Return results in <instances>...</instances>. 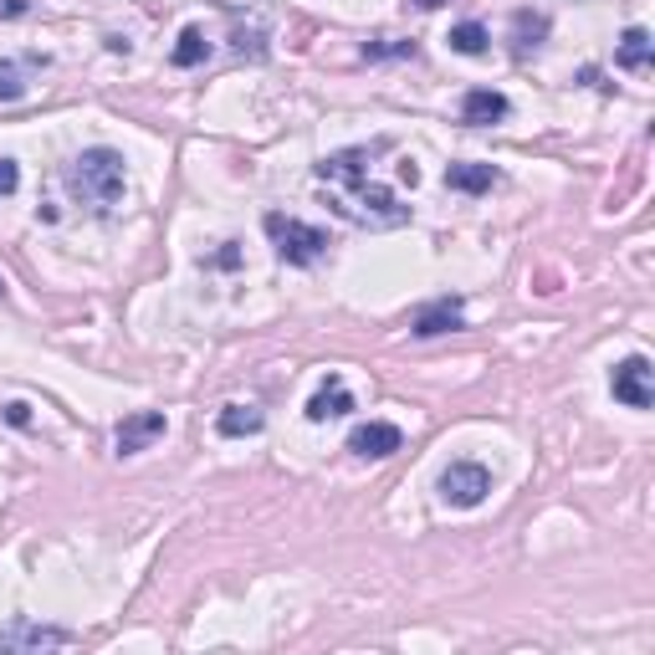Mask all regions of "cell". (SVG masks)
<instances>
[{
	"mask_svg": "<svg viewBox=\"0 0 655 655\" xmlns=\"http://www.w3.org/2000/svg\"><path fill=\"white\" fill-rule=\"evenodd\" d=\"M348 190L338 195H328V206L338 210L343 221H354V225H369V231H395V225L410 221V206H400L395 195L385 190V185H374L369 175H358V179H343Z\"/></svg>",
	"mask_w": 655,
	"mask_h": 655,
	"instance_id": "1",
	"label": "cell"
},
{
	"mask_svg": "<svg viewBox=\"0 0 655 655\" xmlns=\"http://www.w3.org/2000/svg\"><path fill=\"white\" fill-rule=\"evenodd\" d=\"M129 175H123V154L119 149H82L67 164V190L82 200V206L108 210L123 195Z\"/></svg>",
	"mask_w": 655,
	"mask_h": 655,
	"instance_id": "2",
	"label": "cell"
},
{
	"mask_svg": "<svg viewBox=\"0 0 655 655\" xmlns=\"http://www.w3.org/2000/svg\"><path fill=\"white\" fill-rule=\"evenodd\" d=\"M262 225H267L271 246H277V256H282L287 267H313V262H323L328 231L298 221V215H282V210H267V215H262Z\"/></svg>",
	"mask_w": 655,
	"mask_h": 655,
	"instance_id": "3",
	"label": "cell"
},
{
	"mask_svg": "<svg viewBox=\"0 0 655 655\" xmlns=\"http://www.w3.org/2000/svg\"><path fill=\"white\" fill-rule=\"evenodd\" d=\"M67 645H77L73 630L42 625V620H26V614L0 625V655H42V651H67Z\"/></svg>",
	"mask_w": 655,
	"mask_h": 655,
	"instance_id": "4",
	"label": "cell"
},
{
	"mask_svg": "<svg viewBox=\"0 0 655 655\" xmlns=\"http://www.w3.org/2000/svg\"><path fill=\"white\" fill-rule=\"evenodd\" d=\"M491 491V471L481 462H451L441 471V502L451 507H481Z\"/></svg>",
	"mask_w": 655,
	"mask_h": 655,
	"instance_id": "5",
	"label": "cell"
},
{
	"mask_svg": "<svg viewBox=\"0 0 655 655\" xmlns=\"http://www.w3.org/2000/svg\"><path fill=\"white\" fill-rule=\"evenodd\" d=\"M610 389H614V400L630 404V410H651V404H655V369H651V358L630 354L625 364H614Z\"/></svg>",
	"mask_w": 655,
	"mask_h": 655,
	"instance_id": "6",
	"label": "cell"
},
{
	"mask_svg": "<svg viewBox=\"0 0 655 655\" xmlns=\"http://www.w3.org/2000/svg\"><path fill=\"white\" fill-rule=\"evenodd\" d=\"M164 431H169V425H164V410H134V415L119 420L113 446H119V456H138V451H149Z\"/></svg>",
	"mask_w": 655,
	"mask_h": 655,
	"instance_id": "7",
	"label": "cell"
},
{
	"mask_svg": "<svg viewBox=\"0 0 655 655\" xmlns=\"http://www.w3.org/2000/svg\"><path fill=\"white\" fill-rule=\"evenodd\" d=\"M400 446H404V435H400V425H389V420H364V425H354V431H348V451H354V456H364V462L395 456Z\"/></svg>",
	"mask_w": 655,
	"mask_h": 655,
	"instance_id": "8",
	"label": "cell"
},
{
	"mask_svg": "<svg viewBox=\"0 0 655 655\" xmlns=\"http://www.w3.org/2000/svg\"><path fill=\"white\" fill-rule=\"evenodd\" d=\"M462 323H466L462 298H435L410 318V333H415V338H435V333H456Z\"/></svg>",
	"mask_w": 655,
	"mask_h": 655,
	"instance_id": "9",
	"label": "cell"
},
{
	"mask_svg": "<svg viewBox=\"0 0 655 655\" xmlns=\"http://www.w3.org/2000/svg\"><path fill=\"white\" fill-rule=\"evenodd\" d=\"M507 98L497 88H471L462 98V123H471V129H487V123H502L507 119Z\"/></svg>",
	"mask_w": 655,
	"mask_h": 655,
	"instance_id": "10",
	"label": "cell"
},
{
	"mask_svg": "<svg viewBox=\"0 0 655 655\" xmlns=\"http://www.w3.org/2000/svg\"><path fill=\"white\" fill-rule=\"evenodd\" d=\"M348 410H354V395L343 389L338 374H328L323 389L308 400V420H318V425H323V420H338V415H348Z\"/></svg>",
	"mask_w": 655,
	"mask_h": 655,
	"instance_id": "11",
	"label": "cell"
},
{
	"mask_svg": "<svg viewBox=\"0 0 655 655\" xmlns=\"http://www.w3.org/2000/svg\"><path fill=\"white\" fill-rule=\"evenodd\" d=\"M497 169L491 164H446V190H462V195H487L497 185Z\"/></svg>",
	"mask_w": 655,
	"mask_h": 655,
	"instance_id": "12",
	"label": "cell"
},
{
	"mask_svg": "<svg viewBox=\"0 0 655 655\" xmlns=\"http://www.w3.org/2000/svg\"><path fill=\"white\" fill-rule=\"evenodd\" d=\"M267 425V415L256 410V404H225L221 415H215V431L225 435V441H241V435H256Z\"/></svg>",
	"mask_w": 655,
	"mask_h": 655,
	"instance_id": "13",
	"label": "cell"
},
{
	"mask_svg": "<svg viewBox=\"0 0 655 655\" xmlns=\"http://www.w3.org/2000/svg\"><path fill=\"white\" fill-rule=\"evenodd\" d=\"M614 62H620L625 73H651V31L630 26L625 36H620V52H614Z\"/></svg>",
	"mask_w": 655,
	"mask_h": 655,
	"instance_id": "14",
	"label": "cell"
},
{
	"mask_svg": "<svg viewBox=\"0 0 655 655\" xmlns=\"http://www.w3.org/2000/svg\"><path fill=\"white\" fill-rule=\"evenodd\" d=\"M543 36H548V15L543 11H518L512 15V52H518V57H528Z\"/></svg>",
	"mask_w": 655,
	"mask_h": 655,
	"instance_id": "15",
	"label": "cell"
},
{
	"mask_svg": "<svg viewBox=\"0 0 655 655\" xmlns=\"http://www.w3.org/2000/svg\"><path fill=\"white\" fill-rule=\"evenodd\" d=\"M206 57H210L206 31H200V26H185V31H179V42H175V52H169V62H175V67H200Z\"/></svg>",
	"mask_w": 655,
	"mask_h": 655,
	"instance_id": "16",
	"label": "cell"
},
{
	"mask_svg": "<svg viewBox=\"0 0 655 655\" xmlns=\"http://www.w3.org/2000/svg\"><path fill=\"white\" fill-rule=\"evenodd\" d=\"M487 26L481 21H462V26H451V52H462V57H487Z\"/></svg>",
	"mask_w": 655,
	"mask_h": 655,
	"instance_id": "17",
	"label": "cell"
},
{
	"mask_svg": "<svg viewBox=\"0 0 655 655\" xmlns=\"http://www.w3.org/2000/svg\"><path fill=\"white\" fill-rule=\"evenodd\" d=\"M21 92H26V67L5 57V62H0V103H15Z\"/></svg>",
	"mask_w": 655,
	"mask_h": 655,
	"instance_id": "18",
	"label": "cell"
},
{
	"mask_svg": "<svg viewBox=\"0 0 655 655\" xmlns=\"http://www.w3.org/2000/svg\"><path fill=\"white\" fill-rule=\"evenodd\" d=\"M364 57H415V42H395V36H379V42H364Z\"/></svg>",
	"mask_w": 655,
	"mask_h": 655,
	"instance_id": "19",
	"label": "cell"
},
{
	"mask_svg": "<svg viewBox=\"0 0 655 655\" xmlns=\"http://www.w3.org/2000/svg\"><path fill=\"white\" fill-rule=\"evenodd\" d=\"M15 185H21V169H15V159H0V200H5V195H15Z\"/></svg>",
	"mask_w": 655,
	"mask_h": 655,
	"instance_id": "20",
	"label": "cell"
},
{
	"mask_svg": "<svg viewBox=\"0 0 655 655\" xmlns=\"http://www.w3.org/2000/svg\"><path fill=\"white\" fill-rule=\"evenodd\" d=\"M31 15V0H0V21H21Z\"/></svg>",
	"mask_w": 655,
	"mask_h": 655,
	"instance_id": "21",
	"label": "cell"
},
{
	"mask_svg": "<svg viewBox=\"0 0 655 655\" xmlns=\"http://www.w3.org/2000/svg\"><path fill=\"white\" fill-rule=\"evenodd\" d=\"M5 420H11V425H31V404H5Z\"/></svg>",
	"mask_w": 655,
	"mask_h": 655,
	"instance_id": "22",
	"label": "cell"
},
{
	"mask_svg": "<svg viewBox=\"0 0 655 655\" xmlns=\"http://www.w3.org/2000/svg\"><path fill=\"white\" fill-rule=\"evenodd\" d=\"M241 262V252H236V241H225L221 252H215V267H236Z\"/></svg>",
	"mask_w": 655,
	"mask_h": 655,
	"instance_id": "23",
	"label": "cell"
},
{
	"mask_svg": "<svg viewBox=\"0 0 655 655\" xmlns=\"http://www.w3.org/2000/svg\"><path fill=\"white\" fill-rule=\"evenodd\" d=\"M410 5H420V11H441L446 0H410Z\"/></svg>",
	"mask_w": 655,
	"mask_h": 655,
	"instance_id": "24",
	"label": "cell"
}]
</instances>
